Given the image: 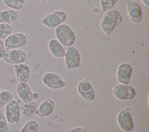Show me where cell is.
I'll return each instance as SVG.
<instances>
[{"label":"cell","instance_id":"cell-1","mask_svg":"<svg viewBox=\"0 0 149 132\" xmlns=\"http://www.w3.org/2000/svg\"><path fill=\"white\" fill-rule=\"evenodd\" d=\"M121 21L120 14L116 10L110 9L105 12L103 15L101 20L100 27L104 33L107 35H110Z\"/></svg>","mask_w":149,"mask_h":132},{"label":"cell","instance_id":"cell-2","mask_svg":"<svg viewBox=\"0 0 149 132\" xmlns=\"http://www.w3.org/2000/svg\"><path fill=\"white\" fill-rule=\"evenodd\" d=\"M55 35L57 40L63 47L72 46L75 41V35L72 29L66 24H62L56 27Z\"/></svg>","mask_w":149,"mask_h":132},{"label":"cell","instance_id":"cell-3","mask_svg":"<svg viewBox=\"0 0 149 132\" xmlns=\"http://www.w3.org/2000/svg\"><path fill=\"white\" fill-rule=\"evenodd\" d=\"M5 117L6 120L12 125L17 124L21 118L20 105L16 100H12L5 105Z\"/></svg>","mask_w":149,"mask_h":132},{"label":"cell","instance_id":"cell-4","mask_svg":"<svg viewBox=\"0 0 149 132\" xmlns=\"http://www.w3.org/2000/svg\"><path fill=\"white\" fill-rule=\"evenodd\" d=\"M113 96L119 100H130L136 96V91L130 85L118 84L115 85L112 90Z\"/></svg>","mask_w":149,"mask_h":132},{"label":"cell","instance_id":"cell-5","mask_svg":"<svg viewBox=\"0 0 149 132\" xmlns=\"http://www.w3.org/2000/svg\"><path fill=\"white\" fill-rule=\"evenodd\" d=\"M66 18L67 15L65 12L63 10H56L44 17L42 20V23L47 27L54 28L63 24L66 20Z\"/></svg>","mask_w":149,"mask_h":132},{"label":"cell","instance_id":"cell-6","mask_svg":"<svg viewBox=\"0 0 149 132\" xmlns=\"http://www.w3.org/2000/svg\"><path fill=\"white\" fill-rule=\"evenodd\" d=\"M27 42V38L25 34L21 32H16L9 35L4 41V45L6 51L19 49L23 47Z\"/></svg>","mask_w":149,"mask_h":132},{"label":"cell","instance_id":"cell-7","mask_svg":"<svg viewBox=\"0 0 149 132\" xmlns=\"http://www.w3.org/2000/svg\"><path fill=\"white\" fill-rule=\"evenodd\" d=\"M3 60L8 64L15 65L26 63L27 61V57L24 50L16 49L6 51Z\"/></svg>","mask_w":149,"mask_h":132},{"label":"cell","instance_id":"cell-8","mask_svg":"<svg viewBox=\"0 0 149 132\" xmlns=\"http://www.w3.org/2000/svg\"><path fill=\"white\" fill-rule=\"evenodd\" d=\"M65 64L68 69H74L79 67L80 54L77 49L74 46L68 47L65 51Z\"/></svg>","mask_w":149,"mask_h":132},{"label":"cell","instance_id":"cell-9","mask_svg":"<svg viewBox=\"0 0 149 132\" xmlns=\"http://www.w3.org/2000/svg\"><path fill=\"white\" fill-rule=\"evenodd\" d=\"M116 121L119 128L124 132H130L133 129V121L127 109L125 108L119 111L116 116Z\"/></svg>","mask_w":149,"mask_h":132},{"label":"cell","instance_id":"cell-10","mask_svg":"<svg viewBox=\"0 0 149 132\" xmlns=\"http://www.w3.org/2000/svg\"><path fill=\"white\" fill-rule=\"evenodd\" d=\"M42 81L44 85L54 90L62 89L66 86V83L62 78L54 72L45 74L42 76Z\"/></svg>","mask_w":149,"mask_h":132},{"label":"cell","instance_id":"cell-11","mask_svg":"<svg viewBox=\"0 0 149 132\" xmlns=\"http://www.w3.org/2000/svg\"><path fill=\"white\" fill-rule=\"evenodd\" d=\"M77 90L79 95L86 101H91L95 98V90L90 82L87 79L79 82L77 86Z\"/></svg>","mask_w":149,"mask_h":132},{"label":"cell","instance_id":"cell-12","mask_svg":"<svg viewBox=\"0 0 149 132\" xmlns=\"http://www.w3.org/2000/svg\"><path fill=\"white\" fill-rule=\"evenodd\" d=\"M127 14L129 19L133 23H140L143 19L142 10L140 5L135 1L126 2Z\"/></svg>","mask_w":149,"mask_h":132},{"label":"cell","instance_id":"cell-13","mask_svg":"<svg viewBox=\"0 0 149 132\" xmlns=\"http://www.w3.org/2000/svg\"><path fill=\"white\" fill-rule=\"evenodd\" d=\"M132 74V67L128 63H122L118 67L116 79L120 84L128 85L130 82Z\"/></svg>","mask_w":149,"mask_h":132},{"label":"cell","instance_id":"cell-14","mask_svg":"<svg viewBox=\"0 0 149 132\" xmlns=\"http://www.w3.org/2000/svg\"><path fill=\"white\" fill-rule=\"evenodd\" d=\"M13 71L16 79L19 83H27L30 77V69L26 63L15 64Z\"/></svg>","mask_w":149,"mask_h":132},{"label":"cell","instance_id":"cell-15","mask_svg":"<svg viewBox=\"0 0 149 132\" xmlns=\"http://www.w3.org/2000/svg\"><path fill=\"white\" fill-rule=\"evenodd\" d=\"M16 91L19 98L24 103L33 101V92L27 83H19L16 86Z\"/></svg>","mask_w":149,"mask_h":132},{"label":"cell","instance_id":"cell-16","mask_svg":"<svg viewBox=\"0 0 149 132\" xmlns=\"http://www.w3.org/2000/svg\"><path fill=\"white\" fill-rule=\"evenodd\" d=\"M54 107L55 102L52 99L45 100L38 105L36 113L40 117H47L52 113Z\"/></svg>","mask_w":149,"mask_h":132},{"label":"cell","instance_id":"cell-17","mask_svg":"<svg viewBox=\"0 0 149 132\" xmlns=\"http://www.w3.org/2000/svg\"><path fill=\"white\" fill-rule=\"evenodd\" d=\"M48 48L51 54L57 58L64 57L65 49L56 39H52L48 42Z\"/></svg>","mask_w":149,"mask_h":132},{"label":"cell","instance_id":"cell-18","mask_svg":"<svg viewBox=\"0 0 149 132\" xmlns=\"http://www.w3.org/2000/svg\"><path fill=\"white\" fill-rule=\"evenodd\" d=\"M18 17V12L16 10L8 9L0 11V23H8L15 21Z\"/></svg>","mask_w":149,"mask_h":132},{"label":"cell","instance_id":"cell-19","mask_svg":"<svg viewBox=\"0 0 149 132\" xmlns=\"http://www.w3.org/2000/svg\"><path fill=\"white\" fill-rule=\"evenodd\" d=\"M38 104L36 101H31L28 103H24L20 108L21 109V113L27 118H30L32 116L38 108Z\"/></svg>","mask_w":149,"mask_h":132},{"label":"cell","instance_id":"cell-20","mask_svg":"<svg viewBox=\"0 0 149 132\" xmlns=\"http://www.w3.org/2000/svg\"><path fill=\"white\" fill-rule=\"evenodd\" d=\"M38 123L35 120H30L23 125L20 132H38Z\"/></svg>","mask_w":149,"mask_h":132},{"label":"cell","instance_id":"cell-21","mask_svg":"<svg viewBox=\"0 0 149 132\" xmlns=\"http://www.w3.org/2000/svg\"><path fill=\"white\" fill-rule=\"evenodd\" d=\"M13 100V94L9 90L0 91V109Z\"/></svg>","mask_w":149,"mask_h":132},{"label":"cell","instance_id":"cell-22","mask_svg":"<svg viewBox=\"0 0 149 132\" xmlns=\"http://www.w3.org/2000/svg\"><path fill=\"white\" fill-rule=\"evenodd\" d=\"M4 4L13 10H20L25 5V0H3Z\"/></svg>","mask_w":149,"mask_h":132},{"label":"cell","instance_id":"cell-23","mask_svg":"<svg viewBox=\"0 0 149 132\" xmlns=\"http://www.w3.org/2000/svg\"><path fill=\"white\" fill-rule=\"evenodd\" d=\"M12 31V26L8 23H0V39L8 36Z\"/></svg>","mask_w":149,"mask_h":132},{"label":"cell","instance_id":"cell-24","mask_svg":"<svg viewBox=\"0 0 149 132\" xmlns=\"http://www.w3.org/2000/svg\"><path fill=\"white\" fill-rule=\"evenodd\" d=\"M118 0H100V6L102 12H107L112 9Z\"/></svg>","mask_w":149,"mask_h":132},{"label":"cell","instance_id":"cell-25","mask_svg":"<svg viewBox=\"0 0 149 132\" xmlns=\"http://www.w3.org/2000/svg\"><path fill=\"white\" fill-rule=\"evenodd\" d=\"M9 129L5 115L0 112V132H9Z\"/></svg>","mask_w":149,"mask_h":132},{"label":"cell","instance_id":"cell-26","mask_svg":"<svg viewBox=\"0 0 149 132\" xmlns=\"http://www.w3.org/2000/svg\"><path fill=\"white\" fill-rule=\"evenodd\" d=\"M6 52V50L4 45V42L2 39H0V59L3 58Z\"/></svg>","mask_w":149,"mask_h":132},{"label":"cell","instance_id":"cell-27","mask_svg":"<svg viewBox=\"0 0 149 132\" xmlns=\"http://www.w3.org/2000/svg\"><path fill=\"white\" fill-rule=\"evenodd\" d=\"M66 132H87L86 129L84 127L79 126L74 127L71 130L67 131Z\"/></svg>","mask_w":149,"mask_h":132},{"label":"cell","instance_id":"cell-28","mask_svg":"<svg viewBox=\"0 0 149 132\" xmlns=\"http://www.w3.org/2000/svg\"><path fill=\"white\" fill-rule=\"evenodd\" d=\"M39 98V94L37 92L33 93V100H37Z\"/></svg>","mask_w":149,"mask_h":132},{"label":"cell","instance_id":"cell-29","mask_svg":"<svg viewBox=\"0 0 149 132\" xmlns=\"http://www.w3.org/2000/svg\"><path fill=\"white\" fill-rule=\"evenodd\" d=\"M142 3L147 6H149V0H141Z\"/></svg>","mask_w":149,"mask_h":132},{"label":"cell","instance_id":"cell-30","mask_svg":"<svg viewBox=\"0 0 149 132\" xmlns=\"http://www.w3.org/2000/svg\"><path fill=\"white\" fill-rule=\"evenodd\" d=\"M38 2H45L47 0H37Z\"/></svg>","mask_w":149,"mask_h":132},{"label":"cell","instance_id":"cell-31","mask_svg":"<svg viewBox=\"0 0 149 132\" xmlns=\"http://www.w3.org/2000/svg\"><path fill=\"white\" fill-rule=\"evenodd\" d=\"M0 91H1V88H0Z\"/></svg>","mask_w":149,"mask_h":132}]
</instances>
